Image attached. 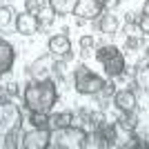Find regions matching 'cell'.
<instances>
[{
	"mask_svg": "<svg viewBox=\"0 0 149 149\" xmlns=\"http://www.w3.org/2000/svg\"><path fill=\"white\" fill-rule=\"evenodd\" d=\"M118 27H120L118 16H113L111 11L100 13V18H98V29H100V33H105V36H113V33L118 31Z\"/></svg>",
	"mask_w": 149,
	"mask_h": 149,
	"instance_id": "4fadbf2b",
	"label": "cell"
},
{
	"mask_svg": "<svg viewBox=\"0 0 149 149\" xmlns=\"http://www.w3.org/2000/svg\"><path fill=\"white\" fill-rule=\"evenodd\" d=\"M13 60H16V51H13L11 42L0 40V76H5V74L11 71Z\"/></svg>",
	"mask_w": 149,
	"mask_h": 149,
	"instance_id": "7c38bea8",
	"label": "cell"
},
{
	"mask_svg": "<svg viewBox=\"0 0 149 149\" xmlns=\"http://www.w3.org/2000/svg\"><path fill=\"white\" fill-rule=\"evenodd\" d=\"M147 58H149V49H147Z\"/></svg>",
	"mask_w": 149,
	"mask_h": 149,
	"instance_id": "4dcf8cb0",
	"label": "cell"
},
{
	"mask_svg": "<svg viewBox=\"0 0 149 149\" xmlns=\"http://www.w3.org/2000/svg\"><path fill=\"white\" fill-rule=\"evenodd\" d=\"M67 125H74V113H71V111H60V113L49 116V127H51V129L67 127Z\"/></svg>",
	"mask_w": 149,
	"mask_h": 149,
	"instance_id": "ac0fdd59",
	"label": "cell"
},
{
	"mask_svg": "<svg viewBox=\"0 0 149 149\" xmlns=\"http://www.w3.org/2000/svg\"><path fill=\"white\" fill-rule=\"evenodd\" d=\"M102 9H105L102 0H78V7H76L74 13L80 20H93V18H100Z\"/></svg>",
	"mask_w": 149,
	"mask_h": 149,
	"instance_id": "9c48e42d",
	"label": "cell"
},
{
	"mask_svg": "<svg viewBox=\"0 0 149 149\" xmlns=\"http://www.w3.org/2000/svg\"><path fill=\"white\" fill-rule=\"evenodd\" d=\"M29 123L33 125V127H38V129H47V127H49V116L42 113V111H31Z\"/></svg>",
	"mask_w": 149,
	"mask_h": 149,
	"instance_id": "44dd1931",
	"label": "cell"
},
{
	"mask_svg": "<svg viewBox=\"0 0 149 149\" xmlns=\"http://www.w3.org/2000/svg\"><path fill=\"white\" fill-rule=\"evenodd\" d=\"M22 100L29 111H42L49 113L54 109V105L58 102V87L56 80H33L31 85H27L22 91Z\"/></svg>",
	"mask_w": 149,
	"mask_h": 149,
	"instance_id": "6da1fadb",
	"label": "cell"
},
{
	"mask_svg": "<svg viewBox=\"0 0 149 149\" xmlns=\"http://www.w3.org/2000/svg\"><path fill=\"white\" fill-rule=\"evenodd\" d=\"M96 129L100 131V136L105 138L107 147H118V143H116V140H118V129H116V125H111V123L105 120V123H100Z\"/></svg>",
	"mask_w": 149,
	"mask_h": 149,
	"instance_id": "5bb4252c",
	"label": "cell"
},
{
	"mask_svg": "<svg viewBox=\"0 0 149 149\" xmlns=\"http://www.w3.org/2000/svg\"><path fill=\"white\" fill-rule=\"evenodd\" d=\"M38 16H40V27H42V29H49L51 22H54V16H56V13H54V9L49 7V9H42Z\"/></svg>",
	"mask_w": 149,
	"mask_h": 149,
	"instance_id": "603a6c76",
	"label": "cell"
},
{
	"mask_svg": "<svg viewBox=\"0 0 149 149\" xmlns=\"http://www.w3.org/2000/svg\"><path fill=\"white\" fill-rule=\"evenodd\" d=\"M143 13H145V16H149V0H145V5H143Z\"/></svg>",
	"mask_w": 149,
	"mask_h": 149,
	"instance_id": "f546056e",
	"label": "cell"
},
{
	"mask_svg": "<svg viewBox=\"0 0 149 149\" xmlns=\"http://www.w3.org/2000/svg\"><path fill=\"white\" fill-rule=\"evenodd\" d=\"M22 125V111L11 98H0V136L16 134Z\"/></svg>",
	"mask_w": 149,
	"mask_h": 149,
	"instance_id": "277c9868",
	"label": "cell"
},
{
	"mask_svg": "<svg viewBox=\"0 0 149 149\" xmlns=\"http://www.w3.org/2000/svg\"><path fill=\"white\" fill-rule=\"evenodd\" d=\"M49 7L54 9L56 16H74L78 0H49Z\"/></svg>",
	"mask_w": 149,
	"mask_h": 149,
	"instance_id": "9a60e30c",
	"label": "cell"
},
{
	"mask_svg": "<svg viewBox=\"0 0 149 149\" xmlns=\"http://www.w3.org/2000/svg\"><path fill=\"white\" fill-rule=\"evenodd\" d=\"M87 136V131L78 127V125H67V127H58L51 131L49 147L51 149H82V140Z\"/></svg>",
	"mask_w": 149,
	"mask_h": 149,
	"instance_id": "7a4b0ae2",
	"label": "cell"
},
{
	"mask_svg": "<svg viewBox=\"0 0 149 149\" xmlns=\"http://www.w3.org/2000/svg\"><path fill=\"white\" fill-rule=\"evenodd\" d=\"M54 67H56V58L47 54V56H40L36 62H31L27 74L33 78V80H49L54 76Z\"/></svg>",
	"mask_w": 149,
	"mask_h": 149,
	"instance_id": "8992f818",
	"label": "cell"
},
{
	"mask_svg": "<svg viewBox=\"0 0 149 149\" xmlns=\"http://www.w3.org/2000/svg\"><path fill=\"white\" fill-rule=\"evenodd\" d=\"M49 129H38V127H33L31 131H27L25 136H22V147L25 149H47L49 147Z\"/></svg>",
	"mask_w": 149,
	"mask_h": 149,
	"instance_id": "ba28073f",
	"label": "cell"
},
{
	"mask_svg": "<svg viewBox=\"0 0 149 149\" xmlns=\"http://www.w3.org/2000/svg\"><path fill=\"white\" fill-rule=\"evenodd\" d=\"M49 54L58 60H71V40L67 33H56L49 38Z\"/></svg>",
	"mask_w": 149,
	"mask_h": 149,
	"instance_id": "52a82bcc",
	"label": "cell"
},
{
	"mask_svg": "<svg viewBox=\"0 0 149 149\" xmlns=\"http://www.w3.org/2000/svg\"><path fill=\"white\" fill-rule=\"evenodd\" d=\"M13 20H16V13H13L11 7H0V31L7 29Z\"/></svg>",
	"mask_w": 149,
	"mask_h": 149,
	"instance_id": "7402d4cb",
	"label": "cell"
},
{
	"mask_svg": "<svg viewBox=\"0 0 149 149\" xmlns=\"http://www.w3.org/2000/svg\"><path fill=\"white\" fill-rule=\"evenodd\" d=\"M78 45H80V56H82V58H89V56H91V51H93V45H96V40H93V36L85 33V36H80Z\"/></svg>",
	"mask_w": 149,
	"mask_h": 149,
	"instance_id": "d6986e66",
	"label": "cell"
},
{
	"mask_svg": "<svg viewBox=\"0 0 149 149\" xmlns=\"http://www.w3.org/2000/svg\"><path fill=\"white\" fill-rule=\"evenodd\" d=\"M118 127L125 129V131H136V127H138L136 116H134V113H123L118 118Z\"/></svg>",
	"mask_w": 149,
	"mask_h": 149,
	"instance_id": "ffe728a7",
	"label": "cell"
},
{
	"mask_svg": "<svg viewBox=\"0 0 149 149\" xmlns=\"http://www.w3.org/2000/svg\"><path fill=\"white\" fill-rule=\"evenodd\" d=\"M147 78H149V76H147Z\"/></svg>",
	"mask_w": 149,
	"mask_h": 149,
	"instance_id": "1f68e13d",
	"label": "cell"
},
{
	"mask_svg": "<svg viewBox=\"0 0 149 149\" xmlns=\"http://www.w3.org/2000/svg\"><path fill=\"white\" fill-rule=\"evenodd\" d=\"M25 9H27L29 13H36V16H38L45 7H42V2H40V0H25Z\"/></svg>",
	"mask_w": 149,
	"mask_h": 149,
	"instance_id": "d4e9b609",
	"label": "cell"
},
{
	"mask_svg": "<svg viewBox=\"0 0 149 149\" xmlns=\"http://www.w3.org/2000/svg\"><path fill=\"white\" fill-rule=\"evenodd\" d=\"M113 93H116V85H113V82H105V87L100 89L98 93H93V98H96V102H98L100 109H107V107H109Z\"/></svg>",
	"mask_w": 149,
	"mask_h": 149,
	"instance_id": "2e32d148",
	"label": "cell"
},
{
	"mask_svg": "<svg viewBox=\"0 0 149 149\" xmlns=\"http://www.w3.org/2000/svg\"><path fill=\"white\" fill-rule=\"evenodd\" d=\"M138 29L149 36V16H140V20H138Z\"/></svg>",
	"mask_w": 149,
	"mask_h": 149,
	"instance_id": "484cf974",
	"label": "cell"
},
{
	"mask_svg": "<svg viewBox=\"0 0 149 149\" xmlns=\"http://www.w3.org/2000/svg\"><path fill=\"white\" fill-rule=\"evenodd\" d=\"M7 93L9 96H18V82H9L7 85Z\"/></svg>",
	"mask_w": 149,
	"mask_h": 149,
	"instance_id": "83f0119b",
	"label": "cell"
},
{
	"mask_svg": "<svg viewBox=\"0 0 149 149\" xmlns=\"http://www.w3.org/2000/svg\"><path fill=\"white\" fill-rule=\"evenodd\" d=\"M96 60L102 65V69L107 71L109 78H118V76L125 74V69H127L123 51H120L118 47H113V45H102V47H98Z\"/></svg>",
	"mask_w": 149,
	"mask_h": 149,
	"instance_id": "3957f363",
	"label": "cell"
},
{
	"mask_svg": "<svg viewBox=\"0 0 149 149\" xmlns=\"http://www.w3.org/2000/svg\"><path fill=\"white\" fill-rule=\"evenodd\" d=\"M74 87L82 96H93L105 87V80L98 74H93L87 65H78L74 69Z\"/></svg>",
	"mask_w": 149,
	"mask_h": 149,
	"instance_id": "5b68a950",
	"label": "cell"
},
{
	"mask_svg": "<svg viewBox=\"0 0 149 149\" xmlns=\"http://www.w3.org/2000/svg\"><path fill=\"white\" fill-rule=\"evenodd\" d=\"M113 105L118 107L120 113H134L138 107V100H136V91L131 89H120V91L113 93Z\"/></svg>",
	"mask_w": 149,
	"mask_h": 149,
	"instance_id": "8fae6325",
	"label": "cell"
},
{
	"mask_svg": "<svg viewBox=\"0 0 149 149\" xmlns=\"http://www.w3.org/2000/svg\"><path fill=\"white\" fill-rule=\"evenodd\" d=\"M145 45V38H140V36H134V33H129L127 36V40H125V47L129 51H136V49H140Z\"/></svg>",
	"mask_w": 149,
	"mask_h": 149,
	"instance_id": "cb8c5ba5",
	"label": "cell"
},
{
	"mask_svg": "<svg viewBox=\"0 0 149 149\" xmlns=\"http://www.w3.org/2000/svg\"><path fill=\"white\" fill-rule=\"evenodd\" d=\"M125 20H127V25L129 27H134V25H138V13H127V16H125Z\"/></svg>",
	"mask_w": 149,
	"mask_h": 149,
	"instance_id": "4316f807",
	"label": "cell"
},
{
	"mask_svg": "<svg viewBox=\"0 0 149 149\" xmlns=\"http://www.w3.org/2000/svg\"><path fill=\"white\" fill-rule=\"evenodd\" d=\"M102 2H105V7L109 9V11H111V9H116V7L120 5V0H102Z\"/></svg>",
	"mask_w": 149,
	"mask_h": 149,
	"instance_id": "f1b7e54d",
	"label": "cell"
},
{
	"mask_svg": "<svg viewBox=\"0 0 149 149\" xmlns=\"http://www.w3.org/2000/svg\"><path fill=\"white\" fill-rule=\"evenodd\" d=\"M105 138L100 136V131L98 129H93L89 131L87 136H85V140H82V149H105Z\"/></svg>",
	"mask_w": 149,
	"mask_h": 149,
	"instance_id": "e0dca14e",
	"label": "cell"
},
{
	"mask_svg": "<svg viewBox=\"0 0 149 149\" xmlns=\"http://www.w3.org/2000/svg\"><path fill=\"white\" fill-rule=\"evenodd\" d=\"M16 31H18L20 36H33L40 31V18H38L36 13H20L16 16Z\"/></svg>",
	"mask_w": 149,
	"mask_h": 149,
	"instance_id": "30bf717a",
	"label": "cell"
}]
</instances>
